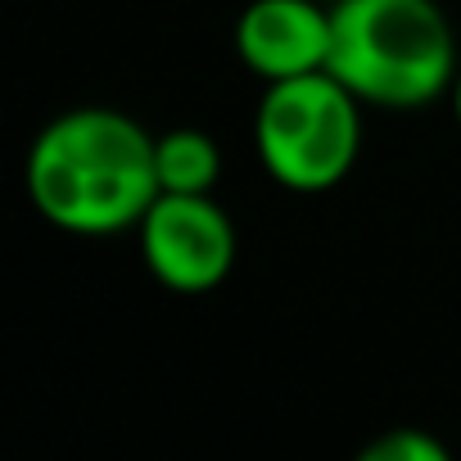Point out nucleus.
<instances>
[{"label":"nucleus","mask_w":461,"mask_h":461,"mask_svg":"<svg viewBox=\"0 0 461 461\" xmlns=\"http://www.w3.org/2000/svg\"><path fill=\"white\" fill-rule=\"evenodd\" d=\"M32 208L68 236H118L140 226L158 199L154 131L109 104L50 118L23 163Z\"/></svg>","instance_id":"f257e3e1"},{"label":"nucleus","mask_w":461,"mask_h":461,"mask_svg":"<svg viewBox=\"0 0 461 461\" xmlns=\"http://www.w3.org/2000/svg\"><path fill=\"white\" fill-rule=\"evenodd\" d=\"M230 46L263 82L321 73L330 64V5L326 0H249L236 19Z\"/></svg>","instance_id":"39448f33"},{"label":"nucleus","mask_w":461,"mask_h":461,"mask_svg":"<svg viewBox=\"0 0 461 461\" xmlns=\"http://www.w3.org/2000/svg\"><path fill=\"white\" fill-rule=\"evenodd\" d=\"M149 276L172 294H208L236 267V221L212 194L158 190L136 226Z\"/></svg>","instance_id":"20e7f679"},{"label":"nucleus","mask_w":461,"mask_h":461,"mask_svg":"<svg viewBox=\"0 0 461 461\" xmlns=\"http://www.w3.org/2000/svg\"><path fill=\"white\" fill-rule=\"evenodd\" d=\"M326 68L366 109H425L452 91L461 59L438 0H335Z\"/></svg>","instance_id":"f03ea898"},{"label":"nucleus","mask_w":461,"mask_h":461,"mask_svg":"<svg viewBox=\"0 0 461 461\" xmlns=\"http://www.w3.org/2000/svg\"><path fill=\"white\" fill-rule=\"evenodd\" d=\"M154 167H158V190L212 194V185L221 181V149L199 127H172L154 136Z\"/></svg>","instance_id":"423d86ee"},{"label":"nucleus","mask_w":461,"mask_h":461,"mask_svg":"<svg viewBox=\"0 0 461 461\" xmlns=\"http://www.w3.org/2000/svg\"><path fill=\"white\" fill-rule=\"evenodd\" d=\"M362 100L330 73L267 82L254 109V149L263 172L294 194L335 190L362 154Z\"/></svg>","instance_id":"7ed1b4c3"},{"label":"nucleus","mask_w":461,"mask_h":461,"mask_svg":"<svg viewBox=\"0 0 461 461\" xmlns=\"http://www.w3.org/2000/svg\"><path fill=\"white\" fill-rule=\"evenodd\" d=\"M447 100H452V118H456V127H461V68H456V77H452V91H447Z\"/></svg>","instance_id":"6e6552de"},{"label":"nucleus","mask_w":461,"mask_h":461,"mask_svg":"<svg viewBox=\"0 0 461 461\" xmlns=\"http://www.w3.org/2000/svg\"><path fill=\"white\" fill-rule=\"evenodd\" d=\"M362 461H447V447L434 434H425L416 425H402V429L375 434L362 447Z\"/></svg>","instance_id":"0eeeda50"},{"label":"nucleus","mask_w":461,"mask_h":461,"mask_svg":"<svg viewBox=\"0 0 461 461\" xmlns=\"http://www.w3.org/2000/svg\"><path fill=\"white\" fill-rule=\"evenodd\" d=\"M326 5H335V0H326Z\"/></svg>","instance_id":"1a4fd4ad"}]
</instances>
